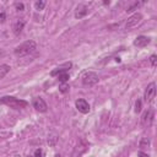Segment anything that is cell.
Segmentation results:
<instances>
[{
  "label": "cell",
  "mask_w": 157,
  "mask_h": 157,
  "mask_svg": "<svg viewBox=\"0 0 157 157\" xmlns=\"http://www.w3.org/2000/svg\"><path fill=\"white\" fill-rule=\"evenodd\" d=\"M37 49V44L34 40H26L23 43H21L20 45H17L13 50L15 55L16 56H26V55H29L32 53H34Z\"/></svg>",
  "instance_id": "6da1fadb"
},
{
  "label": "cell",
  "mask_w": 157,
  "mask_h": 157,
  "mask_svg": "<svg viewBox=\"0 0 157 157\" xmlns=\"http://www.w3.org/2000/svg\"><path fill=\"white\" fill-rule=\"evenodd\" d=\"M0 104L9 105L10 108H13V109H21V108L27 107L28 103L23 99H18V98H15L11 96H5V97L0 98Z\"/></svg>",
  "instance_id": "7a4b0ae2"
},
{
  "label": "cell",
  "mask_w": 157,
  "mask_h": 157,
  "mask_svg": "<svg viewBox=\"0 0 157 157\" xmlns=\"http://www.w3.org/2000/svg\"><path fill=\"white\" fill-rule=\"evenodd\" d=\"M98 81H99V77H98V75H97L96 72H93V71H86V72L82 75V83H83L85 86H88V87L94 86Z\"/></svg>",
  "instance_id": "3957f363"
},
{
  "label": "cell",
  "mask_w": 157,
  "mask_h": 157,
  "mask_svg": "<svg viewBox=\"0 0 157 157\" xmlns=\"http://www.w3.org/2000/svg\"><path fill=\"white\" fill-rule=\"evenodd\" d=\"M155 96H156V83H155V82H151V83L146 87V90H145L144 99H145V102H148V103H150V102L153 101Z\"/></svg>",
  "instance_id": "277c9868"
},
{
  "label": "cell",
  "mask_w": 157,
  "mask_h": 157,
  "mask_svg": "<svg viewBox=\"0 0 157 157\" xmlns=\"http://www.w3.org/2000/svg\"><path fill=\"white\" fill-rule=\"evenodd\" d=\"M141 20H142V15H141V13L136 12V13L131 15V16L128 18L126 23H125V27H126V29H130V28H132V27L137 26V25L140 23V21H141Z\"/></svg>",
  "instance_id": "5b68a950"
},
{
  "label": "cell",
  "mask_w": 157,
  "mask_h": 157,
  "mask_svg": "<svg viewBox=\"0 0 157 157\" xmlns=\"http://www.w3.org/2000/svg\"><path fill=\"white\" fill-rule=\"evenodd\" d=\"M32 105H33V108H34L36 110L42 112V113L47 112V109H48L47 103H45L44 99L40 98V97H36V98H33V101H32Z\"/></svg>",
  "instance_id": "8992f818"
},
{
  "label": "cell",
  "mask_w": 157,
  "mask_h": 157,
  "mask_svg": "<svg viewBox=\"0 0 157 157\" xmlns=\"http://www.w3.org/2000/svg\"><path fill=\"white\" fill-rule=\"evenodd\" d=\"M75 105H76L77 110H78L80 113H82V114H86V113L90 112V104H88V102H87L86 99H83V98L77 99L76 103H75Z\"/></svg>",
  "instance_id": "52a82bcc"
},
{
  "label": "cell",
  "mask_w": 157,
  "mask_h": 157,
  "mask_svg": "<svg viewBox=\"0 0 157 157\" xmlns=\"http://www.w3.org/2000/svg\"><path fill=\"white\" fill-rule=\"evenodd\" d=\"M152 120H153V110L150 108V109H147L142 114V117H141V124L144 126H148V125H151Z\"/></svg>",
  "instance_id": "ba28073f"
},
{
  "label": "cell",
  "mask_w": 157,
  "mask_h": 157,
  "mask_svg": "<svg viewBox=\"0 0 157 157\" xmlns=\"http://www.w3.org/2000/svg\"><path fill=\"white\" fill-rule=\"evenodd\" d=\"M71 66H72V64H71L70 61H69V63H64L63 65H60V66L55 67L54 70H52L50 75H52V76H58V75H60V74H63V72H67V70H69Z\"/></svg>",
  "instance_id": "9c48e42d"
},
{
  "label": "cell",
  "mask_w": 157,
  "mask_h": 157,
  "mask_svg": "<svg viewBox=\"0 0 157 157\" xmlns=\"http://www.w3.org/2000/svg\"><path fill=\"white\" fill-rule=\"evenodd\" d=\"M87 12H88V7L83 4H80V5H77V7L75 10V17L80 20V18L85 17L87 15Z\"/></svg>",
  "instance_id": "30bf717a"
},
{
  "label": "cell",
  "mask_w": 157,
  "mask_h": 157,
  "mask_svg": "<svg viewBox=\"0 0 157 157\" xmlns=\"http://www.w3.org/2000/svg\"><path fill=\"white\" fill-rule=\"evenodd\" d=\"M148 43H150V38L148 37H145V36H139L134 40V45H136V47H145Z\"/></svg>",
  "instance_id": "8fae6325"
},
{
  "label": "cell",
  "mask_w": 157,
  "mask_h": 157,
  "mask_svg": "<svg viewBox=\"0 0 157 157\" xmlns=\"http://www.w3.org/2000/svg\"><path fill=\"white\" fill-rule=\"evenodd\" d=\"M23 27H25V21H23V20H17V21L15 22V25H13V33H15L16 36H18V34L22 32Z\"/></svg>",
  "instance_id": "7c38bea8"
},
{
  "label": "cell",
  "mask_w": 157,
  "mask_h": 157,
  "mask_svg": "<svg viewBox=\"0 0 157 157\" xmlns=\"http://www.w3.org/2000/svg\"><path fill=\"white\" fill-rule=\"evenodd\" d=\"M10 66L9 65H6V64H2V65H0V80L1 78H4L6 75H7V72L10 71Z\"/></svg>",
  "instance_id": "4fadbf2b"
},
{
  "label": "cell",
  "mask_w": 157,
  "mask_h": 157,
  "mask_svg": "<svg viewBox=\"0 0 157 157\" xmlns=\"http://www.w3.org/2000/svg\"><path fill=\"white\" fill-rule=\"evenodd\" d=\"M58 80H59V82H61V83L67 82V80H69V74H67V72H63V74L58 75Z\"/></svg>",
  "instance_id": "5bb4252c"
},
{
  "label": "cell",
  "mask_w": 157,
  "mask_h": 157,
  "mask_svg": "<svg viewBox=\"0 0 157 157\" xmlns=\"http://www.w3.org/2000/svg\"><path fill=\"white\" fill-rule=\"evenodd\" d=\"M139 146H140L141 148L148 147V146H150V140H148V137H142L141 141H140V144H139Z\"/></svg>",
  "instance_id": "9a60e30c"
},
{
  "label": "cell",
  "mask_w": 157,
  "mask_h": 157,
  "mask_svg": "<svg viewBox=\"0 0 157 157\" xmlns=\"http://www.w3.org/2000/svg\"><path fill=\"white\" fill-rule=\"evenodd\" d=\"M44 6H45V1H43V0H40V1H36V2H34V7H36V10H43Z\"/></svg>",
  "instance_id": "2e32d148"
},
{
  "label": "cell",
  "mask_w": 157,
  "mask_h": 157,
  "mask_svg": "<svg viewBox=\"0 0 157 157\" xmlns=\"http://www.w3.org/2000/svg\"><path fill=\"white\" fill-rule=\"evenodd\" d=\"M69 88H70V87H69V85L65 82V83H61V85H60V87H59V91H60L61 93H66V92L69 91Z\"/></svg>",
  "instance_id": "e0dca14e"
},
{
  "label": "cell",
  "mask_w": 157,
  "mask_h": 157,
  "mask_svg": "<svg viewBox=\"0 0 157 157\" xmlns=\"http://www.w3.org/2000/svg\"><path fill=\"white\" fill-rule=\"evenodd\" d=\"M150 63H151V65L155 67V66H157V55L156 54H152L151 56H150Z\"/></svg>",
  "instance_id": "ac0fdd59"
},
{
  "label": "cell",
  "mask_w": 157,
  "mask_h": 157,
  "mask_svg": "<svg viewBox=\"0 0 157 157\" xmlns=\"http://www.w3.org/2000/svg\"><path fill=\"white\" fill-rule=\"evenodd\" d=\"M141 104H142V102H141L140 99H137L136 103H135V112H136V113L141 112Z\"/></svg>",
  "instance_id": "d6986e66"
},
{
  "label": "cell",
  "mask_w": 157,
  "mask_h": 157,
  "mask_svg": "<svg viewBox=\"0 0 157 157\" xmlns=\"http://www.w3.org/2000/svg\"><path fill=\"white\" fill-rule=\"evenodd\" d=\"M139 6H140V2H135L132 6H129V7L126 9V11H128V12H131V11H134L135 9H137Z\"/></svg>",
  "instance_id": "ffe728a7"
},
{
  "label": "cell",
  "mask_w": 157,
  "mask_h": 157,
  "mask_svg": "<svg viewBox=\"0 0 157 157\" xmlns=\"http://www.w3.org/2000/svg\"><path fill=\"white\" fill-rule=\"evenodd\" d=\"M6 20V15H5V11L4 10H0V23H4Z\"/></svg>",
  "instance_id": "44dd1931"
},
{
  "label": "cell",
  "mask_w": 157,
  "mask_h": 157,
  "mask_svg": "<svg viewBox=\"0 0 157 157\" xmlns=\"http://www.w3.org/2000/svg\"><path fill=\"white\" fill-rule=\"evenodd\" d=\"M15 7H16L17 11H23V9H25V6H23L22 2H16L15 4Z\"/></svg>",
  "instance_id": "7402d4cb"
},
{
  "label": "cell",
  "mask_w": 157,
  "mask_h": 157,
  "mask_svg": "<svg viewBox=\"0 0 157 157\" xmlns=\"http://www.w3.org/2000/svg\"><path fill=\"white\" fill-rule=\"evenodd\" d=\"M34 157H43V152H42L40 148H37L34 151Z\"/></svg>",
  "instance_id": "603a6c76"
},
{
  "label": "cell",
  "mask_w": 157,
  "mask_h": 157,
  "mask_svg": "<svg viewBox=\"0 0 157 157\" xmlns=\"http://www.w3.org/2000/svg\"><path fill=\"white\" fill-rule=\"evenodd\" d=\"M137 156H139V157H150L147 153H145V152H142V151H139V152H137Z\"/></svg>",
  "instance_id": "cb8c5ba5"
},
{
  "label": "cell",
  "mask_w": 157,
  "mask_h": 157,
  "mask_svg": "<svg viewBox=\"0 0 157 157\" xmlns=\"http://www.w3.org/2000/svg\"><path fill=\"white\" fill-rule=\"evenodd\" d=\"M27 157H34V156H27Z\"/></svg>",
  "instance_id": "d4e9b609"
},
{
  "label": "cell",
  "mask_w": 157,
  "mask_h": 157,
  "mask_svg": "<svg viewBox=\"0 0 157 157\" xmlns=\"http://www.w3.org/2000/svg\"><path fill=\"white\" fill-rule=\"evenodd\" d=\"M0 55H1V53H0Z\"/></svg>",
  "instance_id": "484cf974"
},
{
  "label": "cell",
  "mask_w": 157,
  "mask_h": 157,
  "mask_svg": "<svg viewBox=\"0 0 157 157\" xmlns=\"http://www.w3.org/2000/svg\"><path fill=\"white\" fill-rule=\"evenodd\" d=\"M43 157H44V156H43Z\"/></svg>",
  "instance_id": "4316f807"
}]
</instances>
